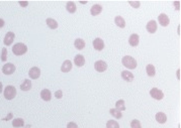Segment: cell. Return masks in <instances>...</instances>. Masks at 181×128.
<instances>
[{
    "mask_svg": "<svg viewBox=\"0 0 181 128\" xmlns=\"http://www.w3.org/2000/svg\"><path fill=\"white\" fill-rule=\"evenodd\" d=\"M121 63L126 68L129 69V70H134L137 68V61L131 56H124L121 60Z\"/></svg>",
    "mask_w": 181,
    "mask_h": 128,
    "instance_id": "cell-1",
    "label": "cell"
},
{
    "mask_svg": "<svg viewBox=\"0 0 181 128\" xmlns=\"http://www.w3.org/2000/svg\"><path fill=\"white\" fill-rule=\"evenodd\" d=\"M27 52V47L22 42H17L12 47V53L15 56H22Z\"/></svg>",
    "mask_w": 181,
    "mask_h": 128,
    "instance_id": "cell-2",
    "label": "cell"
},
{
    "mask_svg": "<svg viewBox=\"0 0 181 128\" xmlns=\"http://www.w3.org/2000/svg\"><path fill=\"white\" fill-rule=\"evenodd\" d=\"M4 98L6 100H12L14 99V97L16 96V89H15L14 86H7L6 88L4 89Z\"/></svg>",
    "mask_w": 181,
    "mask_h": 128,
    "instance_id": "cell-3",
    "label": "cell"
},
{
    "mask_svg": "<svg viewBox=\"0 0 181 128\" xmlns=\"http://www.w3.org/2000/svg\"><path fill=\"white\" fill-rule=\"evenodd\" d=\"M15 70H16V68H15V66L11 63H7L2 67V73H3L4 75H12L15 72Z\"/></svg>",
    "mask_w": 181,
    "mask_h": 128,
    "instance_id": "cell-4",
    "label": "cell"
},
{
    "mask_svg": "<svg viewBox=\"0 0 181 128\" xmlns=\"http://www.w3.org/2000/svg\"><path fill=\"white\" fill-rule=\"evenodd\" d=\"M150 95H151L152 98H154L155 100H162L164 98V93L158 88H153L150 91Z\"/></svg>",
    "mask_w": 181,
    "mask_h": 128,
    "instance_id": "cell-5",
    "label": "cell"
},
{
    "mask_svg": "<svg viewBox=\"0 0 181 128\" xmlns=\"http://www.w3.org/2000/svg\"><path fill=\"white\" fill-rule=\"evenodd\" d=\"M94 69L99 73H102V72H105L107 70V64L104 61H96L95 64H94Z\"/></svg>",
    "mask_w": 181,
    "mask_h": 128,
    "instance_id": "cell-6",
    "label": "cell"
},
{
    "mask_svg": "<svg viewBox=\"0 0 181 128\" xmlns=\"http://www.w3.org/2000/svg\"><path fill=\"white\" fill-rule=\"evenodd\" d=\"M29 76L30 79H32V80H37V79H39L40 76V70L38 68V67H32V68L29 69Z\"/></svg>",
    "mask_w": 181,
    "mask_h": 128,
    "instance_id": "cell-7",
    "label": "cell"
},
{
    "mask_svg": "<svg viewBox=\"0 0 181 128\" xmlns=\"http://www.w3.org/2000/svg\"><path fill=\"white\" fill-rule=\"evenodd\" d=\"M14 37H15L14 32L8 31V32L6 33V34H5V37H4V39H3L4 45H11L12 42H13V40H14Z\"/></svg>",
    "mask_w": 181,
    "mask_h": 128,
    "instance_id": "cell-8",
    "label": "cell"
},
{
    "mask_svg": "<svg viewBox=\"0 0 181 128\" xmlns=\"http://www.w3.org/2000/svg\"><path fill=\"white\" fill-rule=\"evenodd\" d=\"M158 20H159V23L162 25V26H164V27H166L168 26V24L170 23V19H169V17L167 16V14H165V13H161L158 16Z\"/></svg>",
    "mask_w": 181,
    "mask_h": 128,
    "instance_id": "cell-9",
    "label": "cell"
},
{
    "mask_svg": "<svg viewBox=\"0 0 181 128\" xmlns=\"http://www.w3.org/2000/svg\"><path fill=\"white\" fill-rule=\"evenodd\" d=\"M146 29L148 30V32L150 33H155L157 31V29H158V25H157V22L155 20H150L149 22L147 23L146 25Z\"/></svg>",
    "mask_w": 181,
    "mask_h": 128,
    "instance_id": "cell-10",
    "label": "cell"
},
{
    "mask_svg": "<svg viewBox=\"0 0 181 128\" xmlns=\"http://www.w3.org/2000/svg\"><path fill=\"white\" fill-rule=\"evenodd\" d=\"M93 48H95L96 50H99V52H100V50H102L104 48V42L99 37L95 38V39L93 40Z\"/></svg>",
    "mask_w": 181,
    "mask_h": 128,
    "instance_id": "cell-11",
    "label": "cell"
},
{
    "mask_svg": "<svg viewBox=\"0 0 181 128\" xmlns=\"http://www.w3.org/2000/svg\"><path fill=\"white\" fill-rule=\"evenodd\" d=\"M139 42H140L139 34H137V33H132V34L129 38V45H132V47H137V45H139Z\"/></svg>",
    "mask_w": 181,
    "mask_h": 128,
    "instance_id": "cell-12",
    "label": "cell"
},
{
    "mask_svg": "<svg viewBox=\"0 0 181 128\" xmlns=\"http://www.w3.org/2000/svg\"><path fill=\"white\" fill-rule=\"evenodd\" d=\"M74 64L77 67H83L85 65V58L82 55H76L74 58Z\"/></svg>",
    "mask_w": 181,
    "mask_h": 128,
    "instance_id": "cell-13",
    "label": "cell"
},
{
    "mask_svg": "<svg viewBox=\"0 0 181 128\" xmlns=\"http://www.w3.org/2000/svg\"><path fill=\"white\" fill-rule=\"evenodd\" d=\"M155 118H156V121L160 124H164V123H166V121H167L166 114L163 113V112H158L156 114V116H155Z\"/></svg>",
    "mask_w": 181,
    "mask_h": 128,
    "instance_id": "cell-14",
    "label": "cell"
},
{
    "mask_svg": "<svg viewBox=\"0 0 181 128\" xmlns=\"http://www.w3.org/2000/svg\"><path fill=\"white\" fill-rule=\"evenodd\" d=\"M40 98H42L44 101H50L52 99V93L49 89H44L40 92Z\"/></svg>",
    "mask_w": 181,
    "mask_h": 128,
    "instance_id": "cell-15",
    "label": "cell"
},
{
    "mask_svg": "<svg viewBox=\"0 0 181 128\" xmlns=\"http://www.w3.org/2000/svg\"><path fill=\"white\" fill-rule=\"evenodd\" d=\"M71 69H72V63L69 60H66L65 62L62 64V67H61V71H62L63 73H69V72L71 71Z\"/></svg>",
    "mask_w": 181,
    "mask_h": 128,
    "instance_id": "cell-16",
    "label": "cell"
},
{
    "mask_svg": "<svg viewBox=\"0 0 181 128\" xmlns=\"http://www.w3.org/2000/svg\"><path fill=\"white\" fill-rule=\"evenodd\" d=\"M101 11H102V6L99 4H94L90 9V13H91V15H93V16H96V15L100 14Z\"/></svg>",
    "mask_w": 181,
    "mask_h": 128,
    "instance_id": "cell-17",
    "label": "cell"
},
{
    "mask_svg": "<svg viewBox=\"0 0 181 128\" xmlns=\"http://www.w3.org/2000/svg\"><path fill=\"white\" fill-rule=\"evenodd\" d=\"M121 78L127 82H132L134 80V75L129 71H122L121 72Z\"/></svg>",
    "mask_w": 181,
    "mask_h": 128,
    "instance_id": "cell-18",
    "label": "cell"
},
{
    "mask_svg": "<svg viewBox=\"0 0 181 128\" xmlns=\"http://www.w3.org/2000/svg\"><path fill=\"white\" fill-rule=\"evenodd\" d=\"M20 89L22 91H29L32 89V81L29 80V79H25V80L22 82V84L20 85Z\"/></svg>",
    "mask_w": 181,
    "mask_h": 128,
    "instance_id": "cell-19",
    "label": "cell"
},
{
    "mask_svg": "<svg viewBox=\"0 0 181 128\" xmlns=\"http://www.w3.org/2000/svg\"><path fill=\"white\" fill-rule=\"evenodd\" d=\"M74 45L77 50H81L85 48V42L82 39V38H76L75 42H74Z\"/></svg>",
    "mask_w": 181,
    "mask_h": 128,
    "instance_id": "cell-20",
    "label": "cell"
},
{
    "mask_svg": "<svg viewBox=\"0 0 181 128\" xmlns=\"http://www.w3.org/2000/svg\"><path fill=\"white\" fill-rule=\"evenodd\" d=\"M66 9H67V11L70 12V13H75V12H76V4H75V2L68 1L67 4H66Z\"/></svg>",
    "mask_w": 181,
    "mask_h": 128,
    "instance_id": "cell-21",
    "label": "cell"
},
{
    "mask_svg": "<svg viewBox=\"0 0 181 128\" xmlns=\"http://www.w3.org/2000/svg\"><path fill=\"white\" fill-rule=\"evenodd\" d=\"M46 23L51 29H56L58 27V22L53 18H47L46 19Z\"/></svg>",
    "mask_w": 181,
    "mask_h": 128,
    "instance_id": "cell-22",
    "label": "cell"
},
{
    "mask_svg": "<svg viewBox=\"0 0 181 128\" xmlns=\"http://www.w3.org/2000/svg\"><path fill=\"white\" fill-rule=\"evenodd\" d=\"M114 22H116V24L118 25V27H121V29H124V27H126V21H124V19L122 18L121 16H116Z\"/></svg>",
    "mask_w": 181,
    "mask_h": 128,
    "instance_id": "cell-23",
    "label": "cell"
},
{
    "mask_svg": "<svg viewBox=\"0 0 181 128\" xmlns=\"http://www.w3.org/2000/svg\"><path fill=\"white\" fill-rule=\"evenodd\" d=\"M12 126L15 128H19V127H24V121L22 118H15L12 121Z\"/></svg>",
    "mask_w": 181,
    "mask_h": 128,
    "instance_id": "cell-24",
    "label": "cell"
},
{
    "mask_svg": "<svg viewBox=\"0 0 181 128\" xmlns=\"http://www.w3.org/2000/svg\"><path fill=\"white\" fill-rule=\"evenodd\" d=\"M146 71H147V75L149 77H154L156 75V69H155V67L151 65V64H149V65L147 66Z\"/></svg>",
    "mask_w": 181,
    "mask_h": 128,
    "instance_id": "cell-25",
    "label": "cell"
},
{
    "mask_svg": "<svg viewBox=\"0 0 181 128\" xmlns=\"http://www.w3.org/2000/svg\"><path fill=\"white\" fill-rule=\"evenodd\" d=\"M116 109H118V111H124L126 110V105H124V100H118L116 103Z\"/></svg>",
    "mask_w": 181,
    "mask_h": 128,
    "instance_id": "cell-26",
    "label": "cell"
},
{
    "mask_svg": "<svg viewBox=\"0 0 181 128\" xmlns=\"http://www.w3.org/2000/svg\"><path fill=\"white\" fill-rule=\"evenodd\" d=\"M109 113H110L114 118H116V119H121L122 117V113L121 111H118V109H113V108L110 109L109 110Z\"/></svg>",
    "mask_w": 181,
    "mask_h": 128,
    "instance_id": "cell-27",
    "label": "cell"
},
{
    "mask_svg": "<svg viewBox=\"0 0 181 128\" xmlns=\"http://www.w3.org/2000/svg\"><path fill=\"white\" fill-rule=\"evenodd\" d=\"M106 128H119V124L114 120H108L106 123Z\"/></svg>",
    "mask_w": 181,
    "mask_h": 128,
    "instance_id": "cell-28",
    "label": "cell"
},
{
    "mask_svg": "<svg viewBox=\"0 0 181 128\" xmlns=\"http://www.w3.org/2000/svg\"><path fill=\"white\" fill-rule=\"evenodd\" d=\"M131 127L132 128H142V125H141V122L137 119H134L132 120L131 122Z\"/></svg>",
    "mask_w": 181,
    "mask_h": 128,
    "instance_id": "cell-29",
    "label": "cell"
},
{
    "mask_svg": "<svg viewBox=\"0 0 181 128\" xmlns=\"http://www.w3.org/2000/svg\"><path fill=\"white\" fill-rule=\"evenodd\" d=\"M1 61H2V62H6V61H7V50H6V48H2Z\"/></svg>",
    "mask_w": 181,
    "mask_h": 128,
    "instance_id": "cell-30",
    "label": "cell"
},
{
    "mask_svg": "<svg viewBox=\"0 0 181 128\" xmlns=\"http://www.w3.org/2000/svg\"><path fill=\"white\" fill-rule=\"evenodd\" d=\"M129 5H132L134 8H139L140 7V5H141V2H139V1H136V2H134V1H129Z\"/></svg>",
    "mask_w": 181,
    "mask_h": 128,
    "instance_id": "cell-31",
    "label": "cell"
},
{
    "mask_svg": "<svg viewBox=\"0 0 181 128\" xmlns=\"http://www.w3.org/2000/svg\"><path fill=\"white\" fill-rule=\"evenodd\" d=\"M55 97L57 99H61L63 97V91L62 90H58V91H56V93H55Z\"/></svg>",
    "mask_w": 181,
    "mask_h": 128,
    "instance_id": "cell-32",
    "label": "cell"
},
{
    "mask_svg": "<svg viewBox=\"0 0 181 128\" xmlns=\"http://www.w3.org/2000/svg\"><path fill=\"white\" fill-rule=\"evenodd\" d=\"M67 128H78L77 124L74 123V122H69L67 124Z\"/></svg>",
    "mask_w": 181,
    "mask_h": 128,
    "instance_id": "cell-33",
    "label": "cell"
},
{
    "mask_svg": "<svg viewBox=\"0 0 181 128\" xmlns=\"http://www.w3.org/2000/svg\"><path fill=\"white\" fill-rule=\"evenodd\" d=\"M173 4H174V6H175V9H176V10H180V3H179V2L175 1Z\"/></svg>",
    "mask_w": 181,
    "mask_h": 128,
    "instance_id": "cell-34",
    "label": "cell"
},
{
    "mask_svg": "<svg viewBox=\"0 0 181 128\" xmlns=\"http://www.w3.org/2000/svg\"><path fill=\"white\" fill-rule=\"evenodd\" d=\"M18 3H19L20 6H22V7H25V6H27V5H29V2H26V1H25V2L20 1V2H18Z\"/></svg>",
    "mask_w": 181,
    "mask_h": 128,
    "instance_id": "cell-35",
    "label": "cell"
},
{
    "mask_svg": "<svg viewBox=\"0 0 181 128\" xmlns=\"http://www.w3.org/2000/svg\"><path fill=\"white\" fill-rule=\"evenodd\" d=\"M4 24H5V21L2 18H0V29H1V27H3Z\"/></svg>",
    "mask_w": 181,
    "mask_h": 128,
    "instance_id": "cell-36",
    "label": "cell"
},
{
    "mask_svg": "<svg viewBox=\"0 0 181 128\" xmlns=\"http://www.w3.org/2000/svg\"><path fill=\"white\" fill-rule=\"evenodd\" d=\"M2 91H3V85H2V83L0 82V94L2 93Z\"/></svg>",
    "mask_w": 181,
    "mask_h": 128,
    "instance_id": "cell-37",
    "label": "cell"
},
{
    "mask_svg": "<svg viewBox=\"0 0 181 128\" xmlns=\"http://www.w3.org/2000/svg\"><path fill=\"white\" fill-rule=\"evenodd\" d=\"M11 117H12V113H10L9 116H7L6 118H3V120H9V118H11Z\"/></svg>",
    "mask_w": 181,
    "mask_h": 128,
    "instance_id": "cell-38",
    "label": "cell"
},
{
    "mask_svg": "<svg viewBox=\"0 0 181 128\" xmlns=\"http://www.w3.org/2000/svg\"><path fill=\"white\" fill-rule=\"evenodd\" d=\"M179 74H180V70H177V78H178V80H179V79H180Z\"/></svg>",
    "mask_w": 181,
    "mask_h": 128,
    "instance_id": "cell-39",
    "label": "cell"
}]
</instances>
